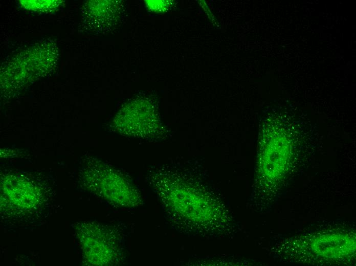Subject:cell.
Returning <instances> with one entry per match:
<instances>
[{
	"instance_id": "6da1fadb",
	"label": "cell",
	"mask_w": 356,
	"mask_h": 266,
	"mask_svg": "<svg viewBox=\"0 0 356 266\" xmlns=\"http://www.w3.org/2000/svg\"><path fill=\"white\" fill-rule=\"evenodd\" d=\"M312 251L316 255L328 258H343L355 251V238L342 234L318 236L310 242Z\"/></svg>"
}]
</instances>
